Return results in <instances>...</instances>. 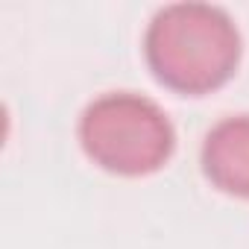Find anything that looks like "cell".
<instances>
[{"label":"cell","mask_w":249,"mask_h":249,"mask_svg":"<svg viewBox=\"0 0 249 249\" xmlns=\"http://www.w3.org/2000/svg\"><path fill=\"white\" fill-rule=\"evenodd\" d=\"M153 76L179 94H208L226 85L240 62V33L231 15L211 3H170L144 36Z\"/></svg>","instance_id":"obj_1"},{"label":"cell","mask_w":249,"mask_h":249,"mask_svg":"<svg viewBox=\"0 0 249 249\" xmlns=\"http://www.w3.org/2000/svg\"><path fill=\"white\" fill-rule=\"evenodd\" d=\"M199 161L217 191L249 199V114H231L214 123L202 141Z\"/></svg>","instance_id":"obj_3"},{"label":"cell","mask_w":249,"mask_h":249,"mask_svg":"<svg viewBox=\"0 0 249 249\" xmlns=\"http://www.w3.org/2000/svg\"><path fill=\"white\" fill-rule=\"evenodd\" d=\"M85 156L117 176H150L176 150V129L164 108L132 91H111L85 106L79 117Z\"/></svg>","instance_id":"obj_2"}]
</instances>
